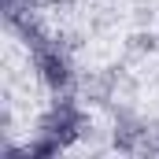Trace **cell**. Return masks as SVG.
<instances>
[{
	"instance_id": "1",
	"label": "cell",
	"mask_w": 159,
	"mask_h": 159,
	"mask_svg": "<svg viewBox=\"0 0 159 159\" xmlns=\"http://www.w3.org/2000/svg\"><path fill=\"white\" fill-rule=\"evenodd\" d=\"M34 67H37L41 81H44L48 89H56V93L70 85V63H67V56H59V48H52V44L34 48Z\"/></svg>"
},
{
	"instance_id": "2",
	"label": "cell",
	"mask_w": 159,
	"mask_h": 159,
	"mask_svg": "<svg viewBox=\"0 0 159 159\" xmlns=\"http://www.w3.org/2000/svg\"><path fill=\"white\" fill-rule=\"evenodd\" d=\"M129 48H133V52H141V56H152V52L159 48V34H152V30L144 34V30H141V34H133V37H129Z\"/></svg>"
}]
</instances>
